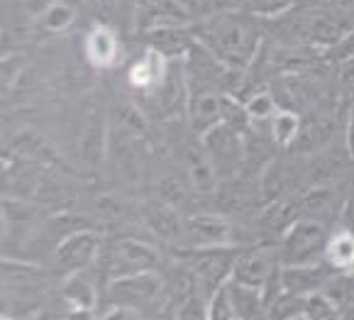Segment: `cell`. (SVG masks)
I'll return each instance as SVG.
<instances>
[{
	"mask_svg": "<svg viewBox=\"0 0 354 320\" xmlns=\"http://www.w3.org/2000/svg\"><path fill=\"white\" fill-rule=\"evenodd\" d=\"M230 289V299H232V308L234 315L242 320H252V318H266V299L264 291L254 289V286H247L230 279L227 281Z\"/></svg>",
	"mask_w": 354,
	"mask_h": 320,
	"instance_id": "obj_15",
	"label": "cell"
},
{
	"mask_svg": "<svg viewBox=\"0 0 354 320\" xmlns=\"http://www.w3.org/2000/svg\"><path fill=\"white\" fill-rule=\"evenodd\" d=\"M301 117L298 113H291V111H279L277 115L271 117V137L277 144L281 147H291L293 142H296L298 132H301Z\"/></svg>",
	"mask_w": 354,
	"mask_h": 320,
	"instance_id": "obj_21",
	"label": "cell"
},
{
	"mask_svg": "<svg viewBox=\"0 0 354 320\" xmlns=\"http://www.w3.org/2000/svg\"><path fill=\"white\" fill-rule=\"evenodd\" d=\"M342 79L347 81V84H354V59L344 62V74H342Z\"/></svg>",
	"mask_w": 354,
	"mask_h": 320,
	"instance_id": "obj_32",
	"label": "cell"
},
{
	"mask_svg": "<svg viewBox=\"0 0 354 320\" xmlns=\"http://www.w3.org/2000/svg\"><path fill=\"white\" fill-rule=\"evenodd\" d=\"M142 220L149 227L151 235H156L164 242H176L183 237V230H186V220H181L176 213V208L164 200L159 203H151L147 208H142Z\"/></svg>",
	"mask_w": 354,
	"mask_h": 320,
	"instance_id": "obj_13",
	"label": "cell"
},
{
	"mask_svg": "<svg viewBox=\"0 0 354 320\" xmlns=\"http://www.w3.org/2000/svg\"><path fill=\"white\" fill-rule=\"evenodd\" d=\"M54 3H59V0H30L27 6H30L32 12H37V15H42L44 10H47L49 6H54Z\"/></svg>",
	"mask_w": 354,
	"mask_h": 320,
	"instance_id": "obj_31",
	"label": "cell"
},
{
	"mask_svg": "<svg viewBox=\"0 0 354 320\" xmlns=\"http://www.w3.org/2000/svg\"><path fill=\"white\" fill-rule=\"evenodd\" d=\"M237 252H232V245L225 247H196L193 250L191 274L196 279V286L208 301L215 291L232 279V267Z\"/></svg>",
	"mask_w": 354,
	"mask_h": 320,
	"instance_id": "obj_4",
	"label": "cell"
},
{
	"mask_svg": "<svg viewBox=\"0 0 354 320\" xmlns=\"http://www.w3.org/2000/svg\"><path fill=\"white\" fill-rule=\"evenodd\" d=\"M335 137V122L330 117H320V120H313L308 125H301L296 142L291 147L298 154H320L323 149H328L333 144Z\"/></svg>",
	"mask_w": 354,
	"mask_h": 320,
	"instance_id": "obj_16",
	"label": "cell"
},
{
	"mask_svg": "<svg viewBox=\"0 0 354 320\" xmlns=\"http://www.w3.org/2000/svg\"><path fill=\"white\" fill-rule=\"evenodd\" d=\"M347 186L339 181H328V184H313L310 189H306V194L301 196V210L303 216L318 218V220L333 223L335 218L344 216L349 203V194L344 191Z\"/></svg>",
	"mask_w": 354,
	"mask_h": 320,
	"instance_id": "obj_7",
	"label": "cell"
},
{
	"mask_svg": "<svg viewBox=\"0 0 354 320\" xmlns=\"http://www.w3.org/2000/svg\"><path fill=\"white\" fill-rule=\"evenodd\" d=\"M349 208L354 210V189H352V194H349Z\"/></svg>",
	"mask_w": 354,
	"mask_h": 320,
	"instance_id": "obj_33",
	"label": "cell"
},
{
	"mask_svg": "<svg viewBox=\"0 0 354 320\" xmlns=\"http://www.w3.org/2000/svg\"><path fill=\"white\" fill-rule=\"evenodd\" d=\"M88 54L100 64H108L115 54V39L108 30H95L88 39Z\"/></svg>",
	"mask_w": 354,
	"mask_h": 320,
	"instance_id": "obj_26",
	"label": "cell"
},
{
	"mask_svg": "<svg viewBox=\"0 0 354 320\" xmlns=\"http://www.w3.org/2000/svg\"><path fill=\"white\" fill-rule=\"evenodd\" d=\"M188 176H191V184L198 189V194H213L215 181H218V169H215L210 154L196 152L188 159Z\"/></svg>",
	"mask_w": 354,
	"mask_h": 320,
	"instance_id": "obj_18",
	"label": "cell"
},
{
	"mask_svg": "<svg viewBox=\"0 0 354 320\" xmlns=\"http://www.w3.org/2000/svg\"><path fill=\"white\" fill-rule=\"evenodd\" d=\"M333 52H335V59H339L342 64L349 62V59H354V30H349L347 35L335 44Z\"/></svg>",
	"mask_w": 354,
	"mask_h": 320,
	"instance_id": "obj_29",
	"label": "cell"
},
{
	"mask_svg": "<svg viewBox=\"0 0 354 320\" xmlns=\"http://www.w3.org/2000/svg\"><path fill=\"white\" fill-rule=\"evenodd\" d=\"M337 269L325 259L320 264H303V267H281V283L283 289L298 296H310L315 291H323L330 276H335Z\"/></svg>",
	"mask_w": 354,
	"mask_h": 320,
	"instance_id": "obj_12",
	"label": "cell"
},
{
	"mask_svg": "<svg viewBox=\"0 0 354 320\" xmlns=\"http://www.w3.org/2000/svg\"><path fill=\"white\" fill-rule=\"evenodd\" d=\"M208 318H213V320L237 318V315H234V308H232V299H230L227 283H223V286L208 299Z\"/></svg>",
	"mask_w": 354,
	"mask_h": 320,
	"instance_id": "obj_27",
	"label": "cell"
},
{
	"mask_svg": "<svg viewBox=\"0 0 354 320\" xmlns=\"http://www.w3.org/2000/svg\"><path fill=\"white\" fill-rule=\"evenodd\" d=\"M147 35H149V44L154 47V52L162 57H186L196 42L193 30H183V27H178V22L151 27Z\"/></svg>",
	"mask_w": 354,
	"mask_h": 320,
	"instance_id": "obj_14",
	"label": "cell"
},
{
	"mask_svg": "<svg viewBox=\"0 0 354 320\" xmlns=\"http://www.w3.org/2000/svg\"><path fill=\"white\" fill-rule=\"evenodd\" d=\"M339 313H342V308L325 291H315V294H310L306 299V318L330 320V318H337Z\"/></svg>",
	"mask_w": 354,
	"mask_h": 320,
	"instance_id": "obj_22",
	"label": "cell"
},
{
	"mask_svg": "<svg viewBox=\"0 0 354 320\" xmlns=\"http://www.w3.org/2000/svg\"><path fill=\"white\" fill-rule=\"evenodd\" d=\"M193 37L230 68H247L259 54L261 30L252 12L227 10L198 20V25L193 27Z\"/></svg>",
	"mask_w": 354,
	"mask_h": 320,
	"instance_id": "obj_1",
	"label": "cell"
},
{
	"mask_svg": "<svg viewBox=\"0 0 354 320\" xmlns=\"http://www.w3.org/2000/svg\"><path fill=\"white\" fill-rule=\"evenodd\" d=\"M277 98L274 93H257L247 100L245 111L252 120H271V117L277 115Z\"/></svg>",
	"mask_w": 354,
	"mask_h": 320,
	"instance_id": "obj_25",
	"label": "cell"
},
{
	"mask_svg": "<svg viewBox=\"0 0 354 320\" xmlns=\"http://www.w3.org/2000/svg\"><path fill=\"white\" fill-rule=\"evenodd\" d=\"M57 264L64 272H84L91 269L100 257V235L93 230H76L68 232L62 242H59L57 252Z\"/></svg>",
	"mask_w": 354,
	"mask_h": 320,
	"instance_id": "obj_8",
	"label": "cell"
},
{
	"mask_svg": "<svg viewBox=\"0 0 354 320\" xmlns=\"http://www.w3.org/2000/svg\"><path fill=\"white\" fill-rule=\"evenodd\" d=\"M330 237H333L330 223L301 216L281 235V245H279L281 264H286V267H303V264L325 262Z\"/></svg>",
	"mask_w": 354,
	"mask_h": 320,
	"instance_id": "obj_2",
	"label": "cell"
},
{
	"mask_svg": "<svg viewBox=\"0 0 354 320\" xmlns=\"http://www.w3.org/2000/svg\"><path fill=\"white\" fill-rule=\"evenodd\" d=\"M42 15H44L42 22L49 32H62L73 22V6L71 3H66V0H59V3L49 6Z\"/></svg>",
	"mask_w": 354,
	"mask_h": 320,
	"instance_id": "obj_23",
	"label": "cell"
},
{
	"mask_svg": "<svg viewBox=\"0 0 354 320\" xmlns=\"http://www.w3.org/2000/svg\"><path fill=\"white\" fill-rule=\"evenodd\" d=\"M344 144H347V152L354 157V108L347 117V127H344Z\"/></svg>",
	"mask_w": 354,
	"mask_h": 320,
	"instance_id": "obj_30",
	"label": "cell"
},
{
	"mask_svg": "<svg viewBox=\"0 0 354 320\" xmlns=\"http://www.w3.org/2000/svg\"><path fill=\"white\" fill-rule=\"evenodd\" d=\"M98 259L103 262L105 274H108L110 279L145 272V269H154L156 264H159V254L154 252V247L145 245V242L135 240V237L110 242L105 250H100Z\"/></svg>",
	"mask_w": 354,
	"mask_h": 320,
	"instance_id": "obj_5",
	"label": "cell"
},
{
	"mask_svg": "<svg viewBox=\"0 0 354 320\" xmlns=\"http://www.w3.org/2000/svg\"><path fill=\"white\" fill-rule=\"evenodd\" d=\"M306 299L308 296H298L283 289L277 299L271 301L266 308V318H306Z\"/></svg>",
	"mask_w": 354,
	"mask_h": 320,
	"instance_id": "obj_20",
	"label": "cell"
},
{
	"mask_svg": "<svg viewBox=\"0 0 354 320\" xmlns=\"http://www.w3.org/2000/svg\"><path fill=\"white\" fill-rule=\"evenodd\" d=\"M167 283L154 269L125 274V276L110 279L108 283V303L110 308H130L145 313V308H154L164 296Z\"/></svg>",
	"mask_w": 354,
	"mask_h": 320,
	"instance_id": "obj_3",
	"label": "cell"
},
{
	"mask_svg": "<svg viewBox=\"0 0 354 320\" xmlns=\"http://www.w3.org/2000/svg\"><path fill=\"white\" fill-rule=\"evenodd\" d=\"M281 272V250L279 247H242L234 257L232 279L247 286L264 291L274 276Z\"/></svg>",
	"mask_w": 354,
	"mask_h": 320,
	"instance_id": "obj_6",
	"label": "cell"
},
{
	"mask_svg": "<svg viewBox=\"0 0 354 320\" xmlns=\"http://www.w3.org/2000/svg\"><path fill=\"white\" fill-rule=\"evenodd\" d=\"M186 10H188V15L196 17V20H205V17L234 10V0H188Z\"/></svg>",
	"mask_w": 354,
	"mask_h": 320,
	"instance_id": "obj_24",
	"label": "cell"
},
{
	"mask_svg": "<svg viewBox=\"0 0 354 320\" xmlns=\"http://www.w3.org/2000/svg\"><path fill=\"white\" fill-rule=\"evenodd\" d=\"M84 272H73L71 276H68L66 286H64V289H66V301H71L73 308H78V310L93 308L95 301H98V291L93 289V283L86 279Z\"/></svg>",
	"mask_w": 354,
	"mask_h": 320,
	"instance_id": "obj_19",
	"label": "cell"
},
{
	"mask_svg": "<svg viewBox=\"0 0 354 320\" xmlns=\"http://www.w3.org/2000/svg\"><path fill=\"white\" fill-rule=\"evenodd\" d=\"M203 149L210 154L218 173L232 171L242 162V154H245V144H242L240 132L234 130V125H230V122H220L210 132H205Z\"/></svg>",
	"mask_w": 354,
	"mask_h": 320,
	"instance_id": "obj_9",
	"label": "cell"
},
{
	"mask_svg": "<svg viewBox=\"0 0 354 320\" xmlns=\"http://www.w3.org/2000/svg\"><path fill=\"white\" fill-rule=\"evenodd\" d=\"M330 264H333L337 272H347L354 269V232L347 225L342 230L333 232L328 242V254H325Z\"/></svg>",
	"mask_w": 354,
	"mask_h": 320,
	"instance_id": "obj_17",
	"label": "cell"
},
{
	"mask_svg": "<svg viewBox=\"0 0 354 320\" xmlns=\"http://www.w3.org/2000/svg\"><path fill=\"white\" fill-rule=\"evenodd\" d=\"M227 108L230 98L213 88L196 91V95L188 103V115H191V125L198 135L210 132L215 125L227 120Z\"/></svg>",
	"mask_w": 354,
	"mask_h": 320,
	"instance_id": "obj_11",
	"label": "cell"
},
{
	"mask_svg": "<svg viewBox=\"0 0 354 320\" xmlns=\"http://www.w3.org/2000/svg\"><path fill=\"white\" fill-rule=\"evenodd\" d=\"M293 6V0H245L247 12L252 15H261V17H274L286 12Z\"/></svg>",
	"mask_w": 354,
	"mask_h": 320,
	"instance_id": "obj_28",
	"label": "cell"
},
{
	"mask_svg": "<svg viewBox=\"0 0 354 320\" xmlns=\"http://www.w3.org/2000/svg\"><path fill=\"white\" fill-rule=\"evenodd\" d=\"M183 237L188 240L191 250L196 247H225L232 245V223L215 213H198V216L186 218V230Z\"/></svg>",
	"mask_w": 354,
	"mask_h": 320,
	"instance_id": "obj_10",
	"label": "cell"
}]
</instances>
